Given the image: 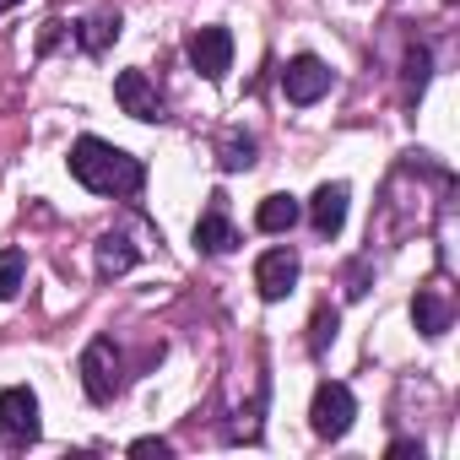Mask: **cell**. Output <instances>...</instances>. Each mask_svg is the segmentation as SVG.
I'll return each mask as SVG.
<instances>
[{"instance_id":"6","label":"cell","mask_w":460,"mask_h":460,"mask_svg":"<svg viewBox=\"0 0 460 460\" xmlns=\"http://www.w3.org/2000/svg\"><path fill=\"white\" fill-rule=\"evenodd\" d=\"M331 66L325 60H314V55H298V60H288V71H282V93H288V103H320L325 93H331Z\"/></svg>"},{"instance_id":"12","label":"cell","mask_w":460,"mask_h":460,"mask_svg":"<svg viewBox=\"0 0 460 460\" xmlns=\"http://www.w3.org/2000/svg\"><path fill=\"white\" fill-rule=\"evenodd\" d=\"M449 320H455V309H449V298H444V293H433V288H428V293H417V298H411V325H417L422 336H444V331H449Z\"/></svg>"},{"instance_id":"19","label":"cell","mask_w":460,"mask_h":460,"mask_svg":"<svg viewBox=\"0 0 460 460\" xmlns=\"http://www.w3.org/2000/svg\"><path fill=\"white\" fill-rule=\"evenodd\" d=\"M60 39H66V22H60V17H49V22H44V33H39V55H49Z\"/></svg>"},{"instance_id":"7","label":"cell","mask_w":460,"mask_h":460,"mask_svg":"<svg viewBox=\"0 0 460 460\" xmlns=\"http://www.w3.org/2000/svg\"><path fill=\"white\" fill-rule=\"evenodd\" d=\"M255 288H261L266 304H282V298L298 288V255H293V250H266V255L255 261Z\"/></svg>"},{"instance_id":"15","label":"cell","mask_w":460,"mask_h":460,"mask_svg":"<svg viewBox=\"0 0 460 460\" xmlns=\"http://www.w3.org/2000/svg\"><path fill=\"white\" fill-rule=\"evenodd\" d=\"M217 163L227 168V173H239V168H255V141L250 136H222V146H217Z\"/></svg>"},{"instance_id":"11","label":"cell","mask_w":460,"mask_h":460,"mask_svg":"<svg viewBox=\"0 0 460 460\" xmlns=\"http://www.w3.org/2000/svg\"><path fill=\"white\" fill-rule=\"evenodd\" d=\"M119 28H125V17H119L114 6H98V12H93L82 28H76V44H82L87 55H103V49L119 39Z\"/></svg>"},{"instance_id":"4","label":"cell","mask_w":460,"mask_h":460,"mask_svg":"<svg viewBox=\"0 0 460 460\" xmlns=\"http://www.w3.org/2000/svg\"><path fill=\"white\" fill-rule=\"evenodd\" d=\"M352 417H358L352 390H347V385H336V379H325V385L314 390V406H309L314 433H320V438H341V433L352 428Z\"/></svg>"},{"instance_id":"1","label":"cell","mask_w":460,"mask_h":460,"mask_svg":"<svg viewBox=\"0 0 460 460\" xmlns=\"http://www.w3.org/2000/svg\"><path fill=\"white\" fill-rule=\"evenodd\" d=\"M71 173H76V184H87L93 195H136L141 179H146V168H141L130 152H119L114 141H98V136L71 141Z\"/></svg>"},{"instance_id":"22","label":"cell","mask_w":460,"mask_h":460,"mask_svg":"<svg viewBox=\"0 0 460 460\" xmlns=\"http://www.w3.org/2000/svg\"><path fill=\"white\" fill-rule=\"evenodd\" d=\"M12 6H17V0H0V12H12Z\"/></svg>"},{"instance_id":"17","label":"cell","mask_w":460,"mask_h":460,"mask_svg":"<svg viewBox=\"0 0 460 460\" xmlns=\"http://www.w3.org/2000/svg\"><path fill=\"white\" fill-rule=\"evenodd\" d=\"M336 336V309H314V336H309V347L314 352H325V341Z\"/></svg>"},{"instance_id":"8","label":"cell","mask_w":460,"mask_h":460,"mask_svg":"<svg viewBox=\"0 0 460 460\" xmlns=\"http://www.w3.org/2000/svg\"><path fill=\"white\" fill-rule=\"evenodd\" d=\"M114 98H119V109L130 114V119H163V98H157V87L146 82V71H119L114 76Z\"/></svg>"},{"instance_id":"16","label":"cell","mask_w":460,"mask_h":460,"mask_svg":"<svg viewBox=\"0 0 460 460\" xmlns=\"http://www.w3.org/2000/svg\"><path fill=\"white\" fill-rule=\"evenodd\" d=\"M22 277H28V255H22V250H0V304L17 298Z\"/></svg>"},{"instance_id":"9","label":"cell","mask_w":460,"mask_h":460,"mask_svg":"<svg viewBox=\"0 0 460 460\" xmlns=\"http://www.w3.org/2000/svg\"><path fill=\"white\" fill-rule=\"evenodd\" d=\"M195 244H200L206 255H227V250H239V227L227 222V211H222V195H211V211L195 222Z\"/></svg>"},{"instance_id":"5","label":"cell","mask_w":460,"mask_h":460,"mask_svg":"<svg viewBox=\"0 0 460 460\" xmlns=\"http://www.w3.org/2000/svg\"><path fill=\"white\" fill-rule=\"evenodd\" d=\"M190 66H195L206 82H222L227 66H234V33H227V28H200V33H190Z\"/></svg>"},{"instance_id":"20","label":"cell","mask_w":460,"mask_h":460,"mask_svg":"<svg viewBox=\"0 0 460 460\" xmlns=\"http://www.w3.org/2000/svg\"><path fill=\"white\" fill-rule=\"evenodd\" d=\"M130 455H157V460H163V455H173V444H168V438H136Z\"/></svg>"},{"instance_id":"18","label":"cell","mask_w":460,"mask_h":460,"mask_svg":"<svg viewBox=\"0 0 460 460\" xmlns=\"http://www.w3.org/2000/svg\"><path fill=\"white\" fill-rule=\"evenodd\" d=\"M406 82L422 93V82H428V49H411V55H406Z\"/></svg>"},{"instance_id":"10","label":"cell","mask_w":460,"mask_h":460,"mask_svg":"<svg viewBox=\"0 0 460 460\" xmlns=\"http://www.w3.org/2000/svg\"><path fill=\"white\" fill-rule=\"evenodd\" d=\"M309 222H314L320 239H336L341 222H347V184H320L309 200Z\"/></svg>"},{"instance_id":"21","label":"cell","mask_w":460,"mask_h":460,"mask_svg":"<svg viewBox=\"0 0 460 460\" xmlns=\"http://www.w3.org/2000/svg\"><path fill=\"white\" fill-rule=\"evenodd\" d=\"M390 455H422V444H417V438H395Z\"/></svg>"},{"instance_id":"3","label":"cell","mask_w":460,"mask_h":460,"mask_svg":"<svg viewBox=\"0 0 460 460\" xmlns=\"http://www.w3.org/2000/svg\"><path fill=\"white\" fill-rule=\"evenodd\" d=\"M33 438H39V395L28 385L0 390V444L28 449Z\"/></svg>"},{"instance_id":"14","label":"cell","mask_w":460,"mask_h":460,"mask_svg":"<svg viewBox=\"0 0 460 460\" xmlns=\"http://www.w3.org/2000/svg\"><path fill=\"white\" fill-rule=\"evenodd\" d=\"M298 217H304V206L293 195H266L261 211H255V227H261V234H288Z\"/></svg>"},{"instance_id":"2","label":"cell","mask_w":460,"mask_h":460,"mask_svg":"<svg viewBox=\"0 0 460 460\" xmlns=\"http://www.w3.org/2000/svg\"><path fill=\"white\" fill-rule=\"evenodd\" d=\"M82 390H87V401H98V406L125 390V368H119V352H114L109 336L87 341V352H82Z\"/></svg>"},{"instance_id":"13","label":"cell","mask_w":460,"mask_h":460,"mask_svg":"<svg viewBox=\"0 0 460 460\" xmlns=\"http://www.w3.org/2000/svg\"><path fill=\"white\" fill-rule=\"evenodd\" d=\"M130 266H136V244L125 234H103L98 239V277L109 282V277H125Z\"/></svg>"}]
</instances>
